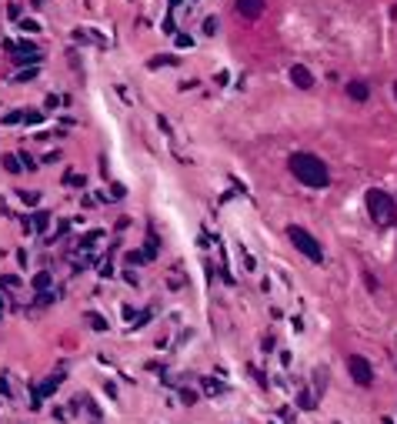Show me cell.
<instances>
[{
    "instance_id": "obj_1",
    "label": "cell",
    "mask_w": 397,
    "mask_h": 424,
    "mask_svg": "<svg viewBox=\"0 0 397 424\" xmlns=\"http://www.w3.org/2000/svg\"><path fill=\"white\" fill-rule=\"evenodd\" d=\"M290 174L304 187H314V190L331 187V170H327V164L317 154H304V150L300 154H290Z\"/></svg>"
},
{
    "instance_id": "obj_2",
    "label": "cell",
    "mask_w": 397,
    "mask_h": 424,
    "mask_svg": "<svg viewBox=\"0 0 397 424\" xmlns=\"http://www.w3.org/2000/svg\"><path fill=\"white\" fill-rule=\"evenodd\" d=\"M287 237H290V244L297 247V251L307 257V261H314V264H320V261H324V251H320L317 237L310 234L307 227H300V224H290V227H287Z\"/></svg>"
},
{
    "instance_id": "obj_3",
    "label": "cell",
    "mask_w": 397,
    "mask_h": 424,
    "mask_svg": "<svg viewBox=\"0 0 397 424\" xmlns=\"http://www.w3.org/2000/svg\"><path fill=\"white\" fill-rule=\"evenodd\" d=\"M367 211H371V221L374 224H394V214H397V204L391 194L384 190H367Z\"/></svg>"
},
{
    "instance_id": "obj_4",
    "label": "cell",
    "mask_w": 397,
    "mask_h": 424,
    "mask_svg": "<svg viewBox=\"0 0 397 424\" xmlns=\"http://www.w3.org/2000/svg\"><path fill=\"white\" fill-rule=\"evenodd\" d=\"M347 371H351V378L361 388H371L374 384V368H371V361L364 354H347Z\"/></svg>"
},
{
    "instance_id": "obj_5",
    "label": "cell",
    "mask_w": 397,
    "mask_h": 424,
    "mask_svg": "<svg viewBox=\"0 0 397 424\" xmlns=\"http://www.w3.org/2000/svg\"><path fill=\"white\" fill-rule=\"evenodd\" d=\"M237 13L247 20H257L264 13V0H237Z\"/></svg>"
},
{
    "instance_id": "obj_6",
    "label": "cell",
    "mask_w": 397,
    "mask_h": 424,
    "mask_svg": "<svg viewBox=\"0 0 397 424\" xmlns=\"http://www.w3.org/2000/svg\"><path fill=\"white\" fill-rule=\"evenodd\" d=\"M290 80H294L300 90H310V87H314V74H310L304 64H294V67H290Z\"/></svg>"
},
{
    "instance_id": "obj_7",
    "label": "cell",
    "mask_w": 397,
    "mask_h": 424,
    "mask_svg": "<svg viewBox=\"0 0 397 424\" xmlns=\"http://www.w3.org/2000/svg\"><path fill=\"white\" fill-rule=\"evenodd\" d=\"M347 97L357 101V104H364L371 97V84L367 80H347Z\"/></svg>"
},
{
    "instance_id": "obj_8",
    "label": "cell",
    "mask_w": 397,
    "mask_h": 424,
    "mask_svg": "<svg viewBox=\"0 0 397 424\" xmlns=\"http://www.w3.org/2000/svg\"><path fill=\"white\" fill-rule=\"evenodd\" d=\"M30 224L37 227V231H47V224H50V214H47V211H37V214H33V221H30Z\"/></svg>"
},
{
    "instance_id": "obj_9",
    "label": "cell",
    "mask_w": 397,
    "mask_h": 424,
    "mask_svg": "<svg viewBox=\"0 0 397 424\" xmlns=\"http://www.w3.org/2000/svg\"><path fill=\"white\" fill-rule=\"evenodd\" d=\"M33 287H37V290H47V287H50V271H40V274L33 278Z\"/></svg>"
},
{
    "instance_id": "obj_10",
    "label": "cell",
    "mask_w": 397,
    "mask_h": 424,
    "mask_svg": "<svg viewBox=\"0 0 397 424\" xmlns=\"http://www.w3.org/2000/svg\"><path fill=\"white\" fill-rule=\"evenodd\" d=\"M297 404L304 408V411H314V394H310V391H300V394H297Z\"/></svg>"
},
{
    "instance_id": "obj_11",
    "label": "cell",
    "mask_w": 397,
    "mask_h": 424,
    "mask_svg": "<svg viewBox=\"0 0 397 424\" xmlns=\"http://www.w3.org/2000/svg\"><path fill=\"white\" fill-rule=\"evenodd\" d=\"M87 321H90V327H94V331H107V321H104L100 314H87Z\"/></svg>"
},
{
    "instance_id": "obj_12",
    "label": "cell",
    "mask_w": 397,
    "mask_h": 424,
    "mask_svg": "<svg viewBox=\"0 0 397 424\" xmlns=\"http://www.w3.org/2000/svg\"><path fill=\"white\" fill-rule=\"evenodd\" d=\"M217 27H221V20H217V17H207V20H204V34L214 37L217 34Z\"/></svg>"
},
{
    "instance_id": "obj_13",
    "label": "cell",
    "mask_w": 397,
    "mask_h": 424,
    "mask_svg": "<svg viewBox=\"0 0 397 424\" xmlns=\"http://www.w3.org/2000/svg\"><path fill=\"white\" fill-rule=\"evenodd\" d=\"M204 388H207L210 394H224V391H227V388L221 384V381H204Z\"/></svg>"
},
{
    "instance_id": "obj_14",
    "label": "cell",
    "mask_w": 397,
    "mask_h": 424,
    "mask_svg": "<svg viewBox=\"0 0 397 424\" xmlns=\"http://www.w3.org/2000/svg\"><path fill=\"white\" fill-rule=\"evenodd\" d=\"M143 261H147V254H140V251H131L127 254V264H143Z\"/></svg>"
},
{
    "instance_id": "obj_15",
    "label": "cell",
    "mask_w": 397,
    "mask_h": 424,
    "mask_svg": "<svg viewBox=\"0 0 397 424\" xmlns=\"http://www.w3.org/2000/svg\"><path fill=\"white\" fill-rule=\"evenodd\" d=\"M3 167L10 170V174H17V170H20V164H17V157H3Z\"/></svg>"
},
{
    "instance_id": "obj_16",
    "label": "cell",
    "mask_w": 397,
    "mask_h": 424,
    "mask_svg": "<svg viewBox=\"0 0 397 424\" xmlns=\"http://www.w3.org/2000/svg\"><path fill=\"white\" fill-rule=\"evenodd\" d=\"M180 401H184V404H197V394L184 388V391H180Z\"/></svg>"
},
{
    "instance_id": "obj_17",
    "label": "cell",
    "mask_w": 397,
    "mask_h": 424,
    "mask_svg": "<svg viewBox=\"0 0 397 424\" xmlns=\"http://www.w3.org/2000/svg\"><path fill=\"white\" fill-rule=\"evenodd\" d=\"M147 257H157V237H147Z\"/></svg>"
},
{
    "instance_id": "obj_18",
    "label": "cell",
    "mask_w": 397,
    "mask_h": 424,
    "mask_svg": "<svg viewBox=\"0 0 397 424\" xmlns=\"http://www.w3.org/2000/svg\"><path fill=\"white\" fill-rule=\"evenodd\" d=\"M160 64H177V57H154L150 67H160Z\"/></svg>"
},
{
    "instance_id": "obj_19",
    "label": "cell",
    "mask_w": 397,
    "mask_h": 424,
    "mask_svg": "<svg viewBox=\"0 0 397 424\" xmlns=\"http://www.w3.org/2000/svg\"><path fill=\"white\" fill-rule=\"evenodd\" d=\"M20 27H23V30H27V34H37V30H40V23H37V20H23Z\"/></svg>"
},
{
    "instance_id": "obj_20",
    "label": "cell",
    "mask_w": 397,
    "mask_h": 424,
    "mask_svg": "<svg viewBox=\"0 0 397 424\" xmlns=\"http://www.w3.org/2000/svg\"><path fill=\"white\" fill-rule=\"evenodd\" d=\"M33 77H37V67H30V70H23V74H20V77H17V80H20V84H27V80H33Z\"/></svg>"
},
{
    "instance_id": "obj_21",
    "label": "cell",
    "mask_w": 397,
    "mask_h": 424,
    "mask_svg": "<svg viewBox=\"0 0 397 424\" xmlns=\"http://www.w3.org/2000/svg\"><path fill=\"white\" fill-rule=\"evenodd\" d=\"M190 44H194V40H190L187 34H177V47H190Z\"/></svg>"
},
{
    "instance_id": "obj_22",
    "label": "cell",
    "mask_w": 397,
    "mask_h": 424,
    "mask_svg": "<svg viewBox=\"0 0 397 424\" xmlns=\"http://www.w3.org/2000/svg\"><path fill=\"white\" fill-rule=\"evenodd\" d=\"M100 274H104V278H111V274H114V268H111V261H104V264H100Z\"/></svg>"
},
{
    "instance_id": "obj_23",
    "label": "cell",
    "mask_w": 397,
    "mask_h": 424,
    "mask_svg": "<svg viewBox=\"0 0 397 424\" xmlns=\"http://www.w3.org/2000/svg\"><path fill=\"white\" fill-rule=\"evenodd\" d=\"M17 121H23V114H7L3 117V124H17Z\"/></svg>"
},
{
    "instance_id": "obj_24",
    "label": "cell",
    "mask_w": 397,
    "mask_h": 424,
    "mask_svg": "<svg viewBox=\"0 0 397 424\" xmlns=\"http://www.w3.org/2000/svg\"><path fill=\"white\" fill-rule=\"evenodd\" d=\"M0 394H10V388H7V381L0 378Z\"/></svg>"
},
{
    "instance_id": "obj_25",
    "label": "cell",
    "mask_w": 397,
    "mask_h": 424,
    "mask_svg": "<svg viewBox=\"0 0 397 424\" xmlns=\"http://www.w3.org/2000/svg\"><path fill=\"white\" fill-rule=\"evenodd\" d=\"M381 424H394V421H391V418H384V421H381Z\"/></svg>"
},
{
    "instance_id": "obj_26",
    "label": "cell",
    "mask_w": 397,
    "mask_h": 424,
    "mask_svg": "<svg viewBox=\"0 0 397 424\" xmlns=\"http://www.w3.org/2000/svg\"><path fill=\"white\" fill-rule=\"evenodd\" d=\"M177 3H180V0H170V7H177Z\"/></svg>"
},
{
    "instance_id": "obj_27",
    "label": "cell",
    "mask_w": 397,
    "mask_h": 424,
    "mask_svg": "<svg viewBox=\"0 0 397 424\" xmlns=\"http://www.w3.org/2000/svg\"><path fill=\"white\" fill-rule=\"evenodd\" d=\"M394 97H397V84H394Z\"/></svg>"
},
{
    "instance_id": "obj_28",
    "label": "cell",
    "mask_w": 397,
    "mask_h": 424,
    "mask_svg": "<svg viewBox=\"0 0 397 424\" xmlns=\"http://www.w3.org/2000/svg\"><path fill=\"white\" fill-rule=\"evenodd\" d=\"M0 307H3V301H0Z\"/></svg>"
}]
</instances>
